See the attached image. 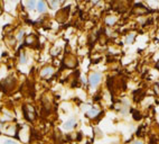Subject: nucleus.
I'll return each mask as SVG.
<instances>
[{
    "label": "nucleus",
    "mask_w": 159,
    "mask_h": 144,
    "mask_svg": "<svg viewBox=\"0 0 159 144\" xmlns=\"http://www.w3.org/2000/svg\"><path fill=\"white\" fill-rule=\"evenodd\" d=\"M101 78H102V76H101L100 72H93V73H91L90 77H89V83H90V86L92 88H95L96 86L100 83Z\"/></svg>",
    "instance_id": "nucleus-1"
},
{
    "label": "nucleus",
    "mask_w": 159,
    "mask_h": 144,
    "mask_svg": "<svg viewBox=\"0 0 159 144\" xmlns=\"http://www.w3.org/2000/svg\"><path fill=\"white\" fill-rule=\"evenodd\" d=\"M24 113H25V117L28 120H33L34 115H35V109L32 106H24Z\"/></svg>",
    "instance_id": "nucleus-2"
},
{
    "label": "nucleus",
    "mask_w": 159,
    "mask_h": 144,
    "mask_svg": "<svg viewBox=\"0 0 159 144\" xmlns=\"http://www.w3.org/2000/svg\"><path fill=\"white\" fill-rule=\"evenodd\" d=\"M76 125V119L74 117H72V118H70L67 122L64 123V125H63V128L64 129H66V131H71V129H73L74 126Z\"/></svg>",
    "instance_id": "nucleus-3"
},
{
    "label": "nucleus",
    "mask_w": 159,
    "mask_h": 144,
    "mask_svg": "<svg viewBox=\"0 0 159 144\" xmlns=\"http://www.w3.org/2000/svg\"><path fill=\"white\" fill-rule=\"evenodd\" d=\"M53 73H54V68H52V67H46V68L43 69L42 72H41L42 77H44V78H47V77L52 76Z\"/></svg>",
    "instance_id": "nucleus-4"
},
{
    "label": "nucleus",
    "mask_w": 159,
    "mask_h": 144,
    "mask_svg": "<svg viewBox=\"0 0 159 144\" xmlns=\"http://www.w3.org/2000/svg\"><path fill=\"white\" fill-rule=\"evenodd\" d=\"M37 10L39 13H45L46 11V2L45 1H38L37 2Z\"/></svg>",
    "instance_id": "nucleus-5"
},
{
    "label": "nucleus",
    "mask_w": 159,
    "mask_h": 144,
    "mask_svg": "<svg viewBox=\"0 0 159 144\" xmlns=\"http://www.w3.org/2000/svg\"><path fill=\"white\" fill-rule=\"evenodd\" d=\"M99 113H100V111H99V109H98L96 107H92L91 109L87 111V116H89V117H91V118H93V117H95Z\"/></svg>",
    "instance_id": "nucleus-6"
},
{
    "label": "nucleus",
    "mask_w": 159,
    "mask_h": 144,
    "mask_svg": "<svg viewBox=\"0 0 159 144\" xmlns=\"http://www.w3.org/2000/svg\"><path fill=\"white\" fill-rule=\"evenodd\" d=\"M134 37H136V33H130V34L126 37V41H125V43L128 44V45H129V44H131V43L134 42Z\"/></svg>",
    "instance_id": "nucleus-7"
},
{
    "label": "nucleus",
    "mask_w": 159,
    "mask_h": 144,
    "mask_svg": "<svg viewBox=\"0 0 159 144\" xmlns=\"http://www.w3.org/2000/svg\"><path fill=\"white\" fill-rule=\"evenodd\" d=\"M116 22H117V18L113 17V16H109V17L105 18V23L109 26H112L113 24H116Z\"/></svg>",
    "instance_id": "nucleus-8"
},
{
    "label": "nucleus",
    "mask_w": 159,
    "mask_h": 144,
    "mask_svg": "<svg viewBox=\"0 0 159 144\" xmlns=\"http://www.w3.org/2000/svg\"><path fill=\"white\" fill-rule=\"evenodd\" d=\"M19 62H20L21 64H24V63L27 62V56H26V54L24 53V52H21V53H20V56H19Z\"/></svg>",
    "instance_id": "nucleus-9"
},
{
    "label": "nucleus",
    "mask_w": 159,
    "mask_h": 144,
    "mask_svg": "<svg viewBox=\"0 0 159 144\" xmlns=\"http://www.w3.org/2000/svg\"><path fill=\"white\" fill-rule=\"evenodd\" d=\"M26 6L28 7V9L29 10H32V9H34V7L36 6V2L35 1H27V2H25Z\"/></svg>",
    "instance_id": "nucleus-10"
},
{
    "label": "nucleus",
    "mask_w": 159,
    "mask_h": 144,
    "mask_svg": "<svg viewBox=\"0 0 159 144\" xmlns=\"http://www.w3.org/2000/svg\"><path fill=\"white\" fill-rule=\"evenodd\" d=\"M24 34H25L24 29H20V31L18 32V34H17V40H18V41H20V40L24 37Z\"/></svg>",
    "instance_id": "nucleus-11"
},
{
    "label": "nucleus",
    "mask_w": 159,
    "mask_h": 144,
    "mask_svg": "<svg viewBox=\"0 0 159 144\" xmlns=\"http://www.w3.org/2000/svg\"><path fill=\"white\" fill-rule=\"evenodd\" d=\"M48 3H50V6L53 7V9H54V7H56V6H59V3H61V2H59V1H50Z\"/></svg>",
    "instance_id": "nucleus-12"
},
{
    "label": "nucleus",
    "mask_w": 159,
    "mask_h": 144,
    "mask_svg": "<svg viewBox=\"0 0 159 144\" xmlns=\"http://www.w3.org/2000/svg\"><path fill=\"white\" fill-rule=\"evenodd\" d=\"M3 144H17V143L15 142V141H12V140H6Z\"/></svg>",
    "instance_id": "nucleus-13"
},
{
    "label": "nucleus",
    "mask_w": 159,
    "mask_h": 144,
    "mask_svg": "<svg viewBox=\"0 0 159 144\" xmlns=\"http://www.w3.org/2000/svg\"><path fill=\"white\" fill-rule=\"evenodd\" d=\"M132 144H143V143L141 142V141H134V142Z\"/></svg>",
    "instance_id": "nucleus-14"
},
{
    "label": "nucleus",
    "mask_w": 159,
    "mask_h": 144,
    "mask_svg": "<svg viewBox=\"0 0 159 144\" xmlns=\"http://www.w3.org/2000/svg\"><path fill=\"white\" fill-rule=\"evenodd\" d=\"M156 68L159 69V61H158V62H157V64H156Z\"/></svg>",
    "instance_id": "nucleus-15"
}]
</instances>
